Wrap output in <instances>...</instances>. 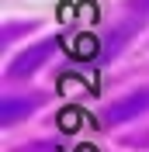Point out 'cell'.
<instances>
[{
    "label": "cell",
    "instance_id": "obj_2",
    "mask_svg": "<svg viewBox=\"0 0 149 152\" xmlns=\"http://www.w3.org/2000/svg\"><path fill=\"white\" fill-rule=\"evenodd\" d=\"M142 111H149V90H135V94H128L125 100H114V104L108 107V121L121 124V121L139 118Z\"/></svg>",
    "mask_w": 149,
    "mask_h": 152
},
{
    "label": "cell",
    "instance_id": "obj_1",
    "mask_svg": "<svg viewBox=\"0 0 149 152\" xmlns=\"http://www.w3.org/2000/svg\"><path fill=\"white\" fill-rule=\"evenodd\" d=\"M56 48H59V38H45V42L31 45L24 56H18V59L7 66V76H31V73H35V69L42 66L49 56H52V52H56Z\"/></svg>",
    "mask_w": 149,
    "mask_h": 152
},
{
    "label": "cell",
    "instance_id": "obj_3",
    "mask_svg": "<svg viewBox=\"0 0 149 152\" xmlns=\"http://www.w3.org/2000/svg\"><path fill=\"white\" fill-rule=\"evenodd\" d=\"M24 107H31V100H4V124H7L10 118H21Z\"/></svg>",
    "mask_w": 149,
    "mask_h": 152
}]
</instances>
